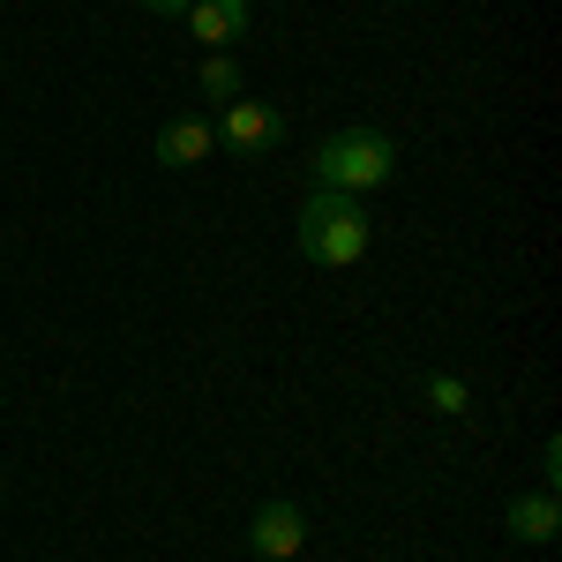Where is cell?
<instances>
[{
    "label": "cell",
    "mask_w": 562,
    "mask_h": 562,
    "mask_svg": "<svg viewBox=\"0 0 562 562\" xmlns=\"http://www.w3.org/2000/svg\"><path fill=\"white\" fill-rule=\"evenodd\" d=\"M248 548H256L262 562H293L307 548V518L293 510V503H262L256 525H248Z\"/></svg>",
    "instance_id": "cell-4"
},
{
    "label": "cell",
    "mask_w": 562,
    "mask_h": 562,
    "mask_svg": "<svg viewBox=\"0 0 562 562\" xmlns=\"http://www.w3.org/2000/svg\"><path fill=\"white\" fill-rule=\"evenodd\" d=\"M555 525H562L555 487H540V495H518V503H510V540H525V548H548Z\"/></svg>",
    "instance_id": "cell-6"
},
{
    "label": "cell",
    "mask_w": 562,
    "mask_h": 562,
    "mask_svg": "<svg viewBox=\"0 0 562 562\" xmlns=\"http://www.w3.org/2000/svg\"><path fill=\"white\" fill-rule=\"evenodd\" d=\"M428 405H435V413H465V405H473V390L458 383V375H428Z\"/></svg>",
    "instance_id": "cell-9"
},
{
    "label": "cell",
    "mask_w": 562,
    "mask_h": 562,
    "mask_svg": "<svg viewBox=\"0 0 562 562\" xmlns=\"http://www.w3.org/2000/svg\"><path fill=\"white\" fill-rule=\"evenodd\" d=\"M293 233H301V256L323 262V270H346V262L368 256V240H375V217L360 211V195H330V188H315L293 217Z\"/></svg>",
    "instance_id": "cell-1"
},
{
    "label": "cell",
    "mask_w": 562,
    "mask_h": 562,
    "mask_svg": "<svg viewBox=\"0 0 562 562\" xmlns=\"http://www.w3.org/2000/svg\"><path fill=\"white\" fill-rule=\"evenodd\" d=\"M211 150H217V128L195 121V113H180V121L158 128V166H203Z\"/></svg>",
    "instance_id": "cell-5"
},
{
    "label": "cell",
    "mask_w": 562,
    "mask_h": 562,
    "mask_svg": "<svg viewBox=\"0 0 562 562\" xmlns=\"http://www.w3.org/2000/svg\"><path fill=\"white\" fill-rule=\"evenodd\" d=\"M278 135H285V121H278L270 105H256V98H233V105H225V121H217V143H225V150H240V158H262Z\"/></svg>",
    "instance_id": "cell-3"
},
{
    "label": "cell",
    "mask_w": 562,
    "mask_h": 562,
    "mask_svg": "<svg viewBox=\"0 0 562 562\" xmlns=\"http://www.w3.org/2000/svg\"><path fill=\"white\" fill-rule=\"evenodd\" d=\"M203 98H217V105H233V98H240V68H233L225 53L203 60Z\"/></svg>",
    "instance_id": "cell-8"
},
{
    "label": "cell",
    "mask_w": 562,
    "mask_h": 562,
    "mask_svg": "<svg viewBox=\"0 0 562 562\" xmlns=\"http://www.w3.org/2000/svg\"><path fill=\"white\" fill-rule=\"evenodd\" d=\"M390 173H397V143L383 128H338L315 150V188H330V195H368Z\"/></svg>",
    "instance_id": "cell-2"
},
{
    "label": "cell",
    "mask_w": 562,
    "mask_h": 562,
    "mask_svg": "<svg viewBox=\"0 0 562 562\" xmlns=\"http://www.w3.org/2000/svg\"><path fill=\"white\" fill-rule=\"evenodd\" d=\"M135 8H150V15H188L195 0H135Z\"/></svg>",
    "instance_id": "cell-10"
},
{
    "label": "cell",
    "mask_w": 562,
    "mask_h": 562,
    "mask_svg": "<svg viewBox=\"0 0 562 562\" xmlns=\"http://www.w3.org/2000/svg\"><path fill=\"white\" fill-rule=\"evenodd\" d=\"M188 31L203 45H233L248 31V0H195V8H188Z\"/></svg>",
    "instance_id": "cell-7"
}]
</instances>
